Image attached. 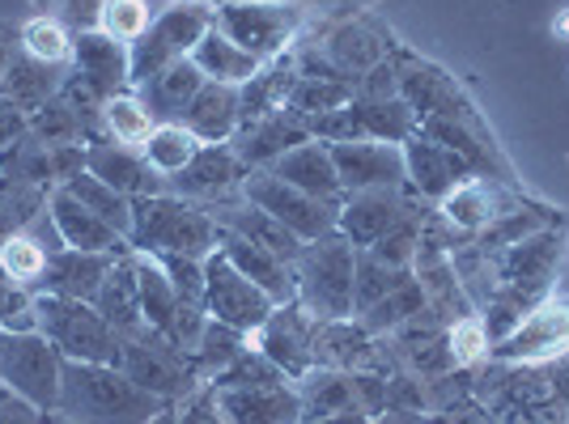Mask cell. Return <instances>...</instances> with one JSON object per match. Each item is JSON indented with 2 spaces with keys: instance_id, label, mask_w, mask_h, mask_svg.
<instances>
[{
  "instance_id": "39",
  "label": "cell",
  "mask_w": 569,
  "mask_h": 424,
  "mask_svg": "<svg viewBox=\"0 0 569 424\" xmlns=\"http://www.w3.org/2000/svg\"><path fill=\"white\" fill-rule=\"evenodd\" d=\"M153 128H158V119H153V111L144 107V98L137 94V90H128V94H116L111 102H102V132H107L116 144L141 149Z\"/></svg>"
},
{
  "instance_id": "59",
  "label": "cell",
  "mask_w": 569,
  "mask_h": 424,
  "mask_svg": "<svg viewBox=\"0 0 569 424\" xmlns=\"http://www.w3.org/2000/svg\"><path fill=\"white\" fill-rule=\"evenodd\" d=\"M557 34H569V13H566V22H557Z\"/></svg>"
},
{
  "instance_id": "46",
  "label": "cell",
  "mask_w": 569,
  "mask_h": 424,
  "mask_svg": "<svg viewBox=\"0 0 569 424\" xmlns=\"http://www.w3.org/2000/svg\"><path fill=\"white\" fill-rule=\"evenodd\" d=\"M412 272H400V267H387L382 260H375L370 251H357L353 263V314H366L370 306H379L391 289H400Z\"/></svg>"
},
{
  "instance_id": "28",
  "label": "cell",
  "mask_w": 569,
  "mask_h": 424,
  "mask_svg": "<svg viewBox=\"0 0 569 424\" xmlns=\"http://www.w3.org/2000/svg\"><path fill=\"white\" fill-rule=\"evenodd\" d=\"M94 306H98V314L119 331V335L144 327L141 289H137V251H128V255H119V260L111 263L107 281H102V289H98Z\"/></svg>"
},
{
  "instance_id": "37",
  "label": "cell",
  "mask_w": 569,
  "mask_h": 424,
  "mask_svg": "<svg viewBox=\"0 0 569 424\" xmlns=\"http://www.w3.org/2000/svg\"><path fill=\"white\" fill-rule=\"evenodd\" d=\"M438 216L463 234H476V230H489L498 212H493V195L480 179H463L438 200Z\"/></svg>"
},
{
  "instance_id": "34",
  "label": "cell",
  "mask_w": 569,
  "mask_h": 424,
  "mask_svg": "<svg viewBox=\"0 0 569 424\" xmlns=\"http://www.w3.org/2000/svg\"><path fill=\"white\" fill-rule=\"evenodd\" d=\"M323 60H328L336 72H345V77L357 85V77H366L375 64L387 60V43H382L379 34H370L361 22H349V26H340V30L328 34Z\"/></svg>"
},
{
  "instance_id": "47",
  "label": "cell",
  "mask_w": 569,
  "mask_h": 424,
  "mask_svg": "<svg viewBox=\"0 0 569 424\" xmlns=\"http://www.w3.org/2000/svg\"><path fill=\"white\" fill-rule=\"evenodd\" d=\"M421 234H426V216L421 212H403L400 221L387 230V234L366 246L375 260H382L387 267H400V272H412V260H417V246H421Z\"/></svg>"
},
{
  "instance_id": "2",
  "label": "cell",
  "mask_w": 569,
  "mask_h": 424,
  "mask_svg": "<svg viewBox=\"0 0 569 424\" xmlns=\"http://www.w3.org/2000/svg\"><path fill=\"white\" fill-rule=\"evenodd\" d=\"M221 242V225L204 204L183 200L174 191L132 200V234L128 246L141 255H191L209 260Z\"/></svg>"
},
{
  "instance_id": "50",
  "label": "cell",
  "mask_w": 569,
  "mask_h": 424,
  "mask_svg": "<svg viewBox=\"0 0 569 424\" xmlns=\"http://www.w3.org/2000/svg\"><path fill=\"white\" fill-rule=\"evenodd\" d=\"M493 344H489V331H485V319H455L451 331H447V353H451L455 365H476L480 356L489 353Z\"/></svg>"
},
{
  "instance_id": "43",
  "label": "cell",
  "mask_w": 569,
  "mask_h": 424,
  "mask_svg": "<svg viewBox=\"0 0 569 424\" xmlns=\"http://www.w3.org/2000/svg\"><path fill=\"white\" fill-rule=\"evenodd\" d=\"M72 39L77 30L56 13H34L30 22H22V51L43 64H72Z\"/></svg>"
},
{
  "instance_id": "53",
  "label": "cell",
  "mask_w": 569,
  "mask_h": 424,
  "mask_svg": "<svg viewBox=\"0 0 569 424\" xmlns=\"http://www.w3.org/2000/svg\"><path fill=\"white\" fill-rule=\"evenodd\" d=\"M26 141H30V111H22L18 102L0 94V158H9Z\"/></svg>"
},
{
  "instance_id": "10",
  "label": "cell",
  "mask_w": 569,
  "mask_h": 424,
  "mask_svg": "<svg viewBox=\"0 0 569 424\" xmlns=\"http://www.w3.org/2000/svg\"><path fill=\"white\" fill-rule=\"evenodd\" d=\"M204 310H209V319H217V323L256 335L272 319L277 302L256 281H247L221 251H213L204 260Z\"/></svg>"
},
{
  "instance_id": "12",
  "label": "cell",
  "mask_w": 569,
  "mask_h": 424,
  "mask_svg": "<svg viewBox=\"0 0 569 424\" xmlns=\"http://www.w3.org/2000/svg\"><path fill=\"white\" fill-rule=\"evenodd\" d=\"M315 314L302 302H284L272 310V319L251 335V349H260L289 382L315 370Z\"/></svg>"
},
{
  "instance_id": "13",
  "label": "cell",
  "mask_w": 569,
  "mask_h": 424,
  "mask_svg": "<svg viewBox=\"0 0 569 424\" xmlns=\"http://www.w3.org/2000/svg\"><path fill=\"white\" fill-rule=\"evenodd\" d=\"M557 263H561V234H557V230H536V234H527L522 242L506 246V255H501V267H498L501 293L519 297L522 306L545 302L540 293H545L548 281H552Z\"/></svg>"
},
{
  "instance_id": "48",
  "label": "cell",
  "mask_w": 569,
  "mask_h": 424,
  "mask_svg": "<svg viewBox=\"0 0 569 424\" xmlns=\"http://www.w3.org/2000/svg\"><path fill=\"white\" fill-rule=\"evenodd\" d=\"M153 18H158V13L149 9V0H102V9H98V30L111 34L123 48H132L144 30H149Z\"/></svg>"
},
{
  "instance_id": "45",
  "label": "cell",
  "mask_w": 569,
  "mask_h": 424,
  "mask_svg": "<svg viewBox=\"0 0 569 424\" xmlns=\"http://www.w3.org/2000/svg\"><path fill=\"white\" fill-rule=\"evenodd\" d=\"M426 306V293H421V284H417V276H408V281L400 284V289H391L387 297H382L379 306H370L357 323L370 331V335H382V331H400L408 319H417Z\"/></svg>"
},
{
  "instance_id": "30",
  "label": "cell",
  "mask_w": 569,
  "mask_h": 424,
  "mask_svg": "<svg viewBox=\"0 0 569 424\" xmlns=\"http://www.w3.org/2000/svg\"><path fill=\"white\" fill-rule=\"evenodd\" d=\"M209 77L191 64L188 60H179V64H170V69H162L158 77H149L137 94L144 98V107L153 111V119L158 123H167V119H183V111H188V102L196 94H200V85H204Z\"/></svg>"
},
{
  "instance_id": "41",
  "label": "cell",
  "mask_w": 569,
  "mask_h": 424,
  "mask_svg": "<svg viewBox=\"0 0 569 424\" xmlns=\"http://www.w3.org/2000/svg\"><path fill=\"white\" fill-rule=\"evenodd\" d=\"M141 153H144V162L153 165V170L170 183V179L200 153V141L191 137L179 119H167V123H158V128L149 132V141L141 144Z\"/></svg>"
},
{
  "instance_id": "29",
  "label": "cell",
  "mask_w": 569,
  "mask_h": 424,
  "mask_svg": "<svg viewBox=\"0 0 569 424\" xmlns=\"http://www.w3.org/2000/svg\"><path fill=\"white\" fill-rule=\"evenodd\" d=\"M64 81H69V64H43V60H34V55L22 51V55L9 64V72H4L0 94L34 115L43 102H51V98L64 90Z\"/></svg>"
},
{
  "instance_id": "17",
  "label": "cell",
  "mask_w": 569,
  "mask_h": 424,
  "mask_svg": "<svg viewBox=\"0 0 569 424\" xmlns=\"http://www.w3.org/2000/svg\"><path fill=\"white\" fill-rule=\"evenodd\" d=\"M242 174H247V165L238 162L230 144H200V153L170 179V191L183 195V200H196V204L200 200L226 204L242 188Z\"/></svg>"
},
{
  "instance_id": "6",
  "label": "cell",
  "mask_w": 569,
  "mask_h": 424,
  "mask_svg": "<svg viewBox=\"0 0 569 424\" xmlns=\"http://www.w3.org/2000/svg\"><path fill=\"white\" fill-rule=\"evenodd\" d=\"M213 26L230 43L251 51L260 64H272L298 39L302 9L289 0H217Z\"/></svg>"
},
{
  "instance_id": "62",
  "label": "cell",
  "mask_w": 569,
  "mask_h": 424,
  "mask_svg": "<svg viewBox=\"0 0 569 424\" xmlns=\"http://www.w3.org/2000/svg\"><path fill=\"white\" fill-rule=\"evenodd\" d=\"M34 4H43V0H34Z\"/></svg>"
},
{
  "instance_id": "20",
  "label": "cell",
  "mask_w": 569,
  "mask_h": 424,
  "mask_svg": "<svg viewBox=\"0 0 569 424\" xmlns=\"http://www.w3.org/2000/svg\"><path fill=\"white\" fill-rule=\"evenodd\" d=\"M48 221L51 230H56V238H60V246H72V251H94V255H128L132 251L128 238L119 234V230H111L86 204H77L64 188L51 191Z\"/></svg>"
},
{
  "instance_id": "35",
  "label": "cell",
  "mask_w": 569,
  "mask_h": 424,
  "mask_svg": "<svg viewBox=\"0 0 569 424\" xmlns=\"http://www.w3.org/2000/svg\"><path fill=\"white\" fill-rule=\"evenodd\" d=\"M137 289H141V319L144 327L162 331V335H174V319H179V293L170 284L167 267L153 260V255H141L137 251Z\"/></svg>"
},
{
  "instance_id": "36",
  "label": "cell",
  "mask_w": 569,
  "mask_h": 424,
  "mask_svg": "<svg viewBox=\"0 0 569 424\" xmlns=\"http://www.w3.org/2000/svg\"><path fill=\"white\" fill-rule=\"evenodd\" d=\"M357 123H361V137L366 141H382V144H403L421 119L417 111L403 102V98H353Z\"/></svg>"
},
{
  "instance_id": "44",
  "label": "cell",
  "mask_w": 569,
  "mask_h": 424,
  "mask_svg": "<svg viewBox=\"0 0 569 424\" xmlns=\"http://www.w3.org/2000/svg\"><path fill=\"white\" fill-rule=\"evenodd\" d=\"M48 260H51V246H43V242L34 238V230H22V234H13L0 246V267L9 272V281H18L22 289H30V293H39L43 272H48Z\"/></svg>"
},
{
  "instance_id": "49",
  "label": "cell",
  "mask_w": 569,
  "mask_h": 424,
  "mask_svg": "<svg viewBox=\"0 0 569 424\" xmlns=\"http://www.w3.org/2000/svg\"><path fill=\"white\" fill-rule=\"evenodd\" d=\"M277 377H284V374L260 353V349H247V353L234 356L209 386H217V391H226V386H263V382H277Z\"/></svg>"
},
{
  "instance_id": "52",
  "label": "cell",
  "mask_w": 569,
  "mask_h": 424,
  "mask_svg": "<svg viewBox=\"0 0 569 424\" xmlns=\"http://www.w3.org/2000/svg\"><path fill=\"white\" fill-rule=\"evenodd\" d=\"M174 412H179V424H230L209 382H200L191 395H183V400L174 403Z\"/></svg>"
},
{
  "instance_id": "54",
  "label": "cell",
  "mask_w": 569,
  "mask_h": 424,
  "mask_svg": "<svg viewBox=\"0 0 569 424\" xmlns=\"http://www.w3.org/2000/svg\"><path fill=\"white\" fill-rule=\"evenodd\" d=\"M353 98H400V72H396V60L387 55L382 64L357 77V94Z\"/></svg>"
},
{
  "instance_id": "27",
  "label": "cell",
  "mask_w": 569,
  "mask_h": 424,
  "mask_svg": "<svg viewBox=\"0 0 569 424\" xmlns=\"http://www.w3.org/2000/svg\"><path fill=\"white\" fill-rule=\"evenodd\" d=\"M116 260L119 255H94V251L60 246V251H51L39 293H60V297H77V302H94Z\"/></svg>"
},
{
  "instance_id": "42",
  "label": "cell",
  "mask_w": 569,
  "mask_h": 424,
  "mask_svg": "<svg viewBox=\"0 0 569 424\" xmlns=\"http://www.w3.org/2000/svg\"><path fill=\"white\" fill-rule=\"evenodd\" d=\"M247 349H251V335H247V331H234V327H226V323H217V319H209L200 344H196V353H191L200 382H213V377L221 374L234 356L247 353Z\"/></svg>"
},
{
  "instance_id": "3",
  "label": "cell",
  "mask_w": 569,
  "mask_h": 424,
  "mask_svg": "<svg viewBox=\"0 0 569 424\" xmlns=\"http://www.w3.org/2000/svg\"><path fill=\"white\" fill-rule=\"evenodd\" d=\"M353 263H357V246L340 230L307 242L302 255L293 260L298 302L319 323L353 319Z\"/></svg>"
},
{
  "instance_id": "58",
  "label": "cell",
  "mask_w": 569,
  "mask_h": 424,
  "mask_svg": "<svg viewBox=\"0 0 569 424\" xmlns=\"http://www.w3.org/2000/svg\"><path fill=\"white\" fill-rule=\"evenodd\" d=\"M302 424H370L366 412H340V416H319V421H302Z\"/></svg>"
},
{
  "instance_id": "57",
  "label": "cell",
  "mask_w": 569,
  "mask_h": 424,
  "mask_svg": "<svg viewBox=\"0 0 569 424\" xmlns=\"http://www.w3.org/2000/svg\"><path fill=\"white\" fill-rule=\"evenodd\" d=\"M370 424H421V416H417V412H408V407H387V412L375 416Z\"/></svg>"
},
{
  "instance_id": "31",
  "label": "cell",
  "mask_w": 569,
  "mask_h": 424,
  "mask_svg": "<svg viewBox=\"0 0 569 424\" xmlns=\"http://www.w3.org/2000/svg\"><path fill=\"white\" fill-rule=\"evenodd\" d=\"M293 386H298V400H302V421L340 416V412H361V407H357L353 374L315 365V370H307Z\"/></svg>"
},
{
  "instance_id": "1",
  "label": "cell",
  "mask_w": 569,
  "mask_h": 424,
  "mask_svg": "<svg viewBox=\"0 0 569 424\" xmlns=\"http://www.w3.org/2000/svg\"><path fill=\"white\" fill-rule=\"evenodd\" d=\"M167 403L141 391L119 365L64 361L60 370V416L69 424H149Z\"/></svg>"
},
{
  "instance_id": "21",
  "label": "cell",
  "mask_w": 569,
  "mask_h": 424,
  "mask_svg": "<svg viewBox=\"0 0 569 424\" xmlns=\"http://www.w3.org/2000/svg\"><path fill=\"white\" fill-rule=\"evenodd\" d=\"M412 209L408 200H403V188H370V191H349L345 195V204H340V221H336V230L353 242L357 251H366V246H375L396 221H400L403 212Z\"/></svg>"
},
{
  "instance_id": "22",
  "label": "cell",
  "mask_w": 569,
  "mask_h": 424,
  "mask_svg": "<svg viewBox=\"0 0 569 424\" xmlns=\"http://www.w3.org/2000/svg\"><path fill=\"white\" fill-rule=\"evenodd\" d=\"M302 141H310L307 119L293 115L289 107H281V111L256 119V123H242L238 137L230 141V149H234L238 162L247 165V170H268L277 158H284L289 149H298Z\"/></svg>"
},
{
  "instance_id": "11",
  "label": "cell",
  "mask_w": 569,
  "mask_h": 424,
  "mask_svg": "<svg viewBox=\"0 0 569 424\" xmlns=\"http://www.w3.org/2000/svg\"><path fill=\"white\" fill-rule=\"evenodd\" d=\"M69 77L86 94H94L98 102H111L116 94L132 90V51L116 43L111 34H102L98 26L94 30H77Z\"/></svg>"
},
{
  "instance_id": "8",
  "label": "cell",
  "mask_w": 569,
  "mask_h": 424,
  "mask_svg": "<svg viewBox=\"0 0 569 424\" xmlns=\"http://www.w3.org/2000/svg\"><path fill=\"white\" fill-rule=\"evenodd\" d=\"M60 370L64 356L43 331H4L0 340V386L39 412L60 407Z\"/></svg>"
},
{
  "instance_id": "33",
  "label": "cell",
  "mask_w": 569,
  "mask_h": 424,
  "mask_svg": "<svg viewBox=\"0 0 569 424\" xmlns=\"http://www.w3.org/2000/svg\"><path fill=\"white\" fill-rule=\"evenodd\" d=\"M30 137L43 144H90V141H98V137H107V132H102L98 119H90L86 111H77L64 94H56L51 102H43V107L30 115Z\"/></svg>"
},
{
  "instance_id": "60",
  "label": "cell",
  "mask_w": 569,
  "mask_h": 424,
  "mask_svg": "<svg viewBox=\"0 0 569 424\" xmlns=\"http://www.w3.org/2000/svg\"><path fill=\"white\" fill-rule=\"evenodd\" d=\"M0 179H4V158H0Z\"/></svg>"
},
{
  "instance_id": "16",
  "label": "cell",
  "mask_w": 569,
  "mask_h": 424,
  "mask_svg": "<svg viewBox=\"0 0 569 424\" xmlns=\"http://www.w3.org/2000/svg\"><path fill=\"white\" fill-rule=\"evenodd\" d=\"M86 170L102 179L107 188L123 191L128 200H141V195H162L170 191V183L144 162L141 149H128V144H116L111 137H98V141L86 144Z\"/></svg>"
},
{
  "instance_id": "32",
  "label": "cell",
  "mask_w": 569,
  "mask_h": 424,
  "mask_svg": "<svg viewBox=\"0 0 569 424\" xmlns=\"http://www.w3.org/2000/svg\"><path fill=\"white\" fill-rule=\"evenodd\" d=\"M191 64L204 72L209 81H221V85H247V81L263 69L251 51H242L238 43H230L217 26H209V34L191 48Z\"/></svg>"
},
{
  "instance_id": "25",
  "label": "cell",
  "mask_w": 569,
  "mask_h": 424,
  "mask_svg": "<svg viewBox=\"0 0 569 424\" xmlns=\"http://www.w3.org/2000/svg\"><path fill=\"white\" fill-rule=\"evenodd\" d=\"M268 170H272L277 179H284L289 188L315 195V200L345 204V188H340V174H336L332 149L323 141H302L298 149H289L284 158H277Z\"/></svg>"
},
{
  "instance_id": "24",
  "label": "cell",
  "mask_w": 569,
  "mask_h": 424,
  "mask_svg": "<svg viewBox=\"0 0 569 424\" xmlns=\"http://www.w3.org/2000/svg\"><path fill=\"white\" fill-rule=\"evenodd\" d=\"M200 144H230L242 123V98L238 85H221V81H204L200 94L188 102V111L179 119Z\"/></svg>"
},
{
  "instance_id": "4",
  "label": "cell",
  "mask_w": 569,
  "mask_h": 424,
  "mask_svg": "<svg viewBox=\"0 0 569 424\" xmlns=\"http://www.w3.org/2000/svg\"><path fill=\"white\" fill-rule=\"evenodd\" d=\"M34 331H43L64 361L119 365V331L98 314L94 302H77L60 293H34Z\"/></svg>"
},
{
  "instance_id": "5",
  "label": "cell",
  "mask_w": 569,
  "mask_h": 424,
  "mask_svg": "<svg viewBox=\"0 0 569 424\" xmlns=\"http://www.w3.org/2000/svg\"><path fill=\"white\" fill-rule=\"evenodd\" d=\"M213 26V0H174L167 4L141 39L132 43V90H141L149 77H158L162 69L188 60L191 48L209 34Z\"/></svg>"
},
{
  "instance_id": "18",
  "label": "cell",
  "mask_w": 569,
  "mask_h": 424,
  "mask_svg": "<svg viewBox=\"0 0 569 424\" xmlns=\"http://www.w3.org/2000/svg\"><path fill=\"white\" fill-rule=\"evenodd\" d=\"M217 403L230 424H302V400L289 377L263 386H226L217 391Z\"/></svg>"
},
{
  "instance_id": "7",
  "label": "cell",
  "mask_w": 569,
  "mask_h": 424,
  "mask_svg": "<svg viewBox=\"0 0 569 424\" xmlns=\"http://www.w3.org/2000/svg\"><path fill=\"white\" fill-rule=\"evenodd\" d=\"M119 370L162 403H179L200 386L191 353H183L174 340H167L162 331L153 327L119 335Z\"/></svg>"
},
{
  "instance_id": "26",
  "label": "cell",
  "mask_w": 569,
  "mask_h": 424,
  "mask_svg": "<svg viewBox=\"0 0 569 424\" xmlns=\"http://www.w3.org/2000/svg\"><path fill=\"white\" fill-rule=\"evenodd\" d=\"M315 365H323V370H340V374H366V370H379L375 335L361 327V323H349V319L315 323Z\"/></svg>"
},
{
  "instance_id": "9",
  "label": "cell",
  "mask_w": 569,
  "mask_h": 424,
  "mask_svg": "<svg viewBox=\"0 0 569 424\" xmlns=\"http://www.w3.org/2000/svg\"><path fill=\"white\" fill-rule=\"evenodd\" d=\"M238 195H242L247 204L263 209L268 216H277L284 230H293L302 242H315V238L332 234L336 221H340V204H328V200H315L307 191L289 188L272 170H247Z\"/></svg>"
},
{
  "instance_id": "19",
  "label": "cell",
  "mask_w": 569,
  "mask_h": 424,
  "mask_svg": "<svg viewBox=\"0 0 569 424\" xmlns=\"http://www.w3.org/2000/svg\"><path fill=\"white\" fill-rule=\"evenodd\" d=\"M400 149H403V170H408V188L417 191L421 200H442L455 183L472 179V165L463 162L455 149L426 137L421 128H417Z\"/></svg>"
},
{
  "instance_id": "63",
  "label": "cell",
  "mask_w": 569,
  "mask_h": 424,
  "mask_svg": "<svg viewBox=\"0 0 569 424\" xmlns=\"http://www.w3.org/2000/svg\"><path fill=\"white\" fill-rule=\"evenodd\" d=\"M213 4H217V0H213Z\"/></svg>"
},
{
  "instance_id": "38",
  "label": "cell",
  "mask_w": 569,
  "mask_h": 424,
  "mask_svg": "<svg viewBox=\"0 0 569 424\" xmlns=\"http://www.w3.org/2000/svg\"><path fill=\"white\" fill-rule=\"evenodd\" d=\"M64 191H69L77 204H86V209L94 212V216H102L111 230H119L123 238L132 234V200H128L123 191L107 188V183H102V179H94L90 170L72 174L69 183H64Z\"/></svg>"
},
{
  "instance_id": "55",
  "label": "cell",
  "mask_w": 569,
  "mask_h": 424,
  "mask_svg": "<svg viewBox=\"0 0 569 424\" xmlns=\"http://www.w3.org/2000/svg\"><path fill=\"white\" fill-rule=\"evenodd\" d=\"M0 424H51V412H39L34 403L18 400L13 391L0 386Z\"/></svg>"
},
{
  "instance_id": "61",
  "label": "cell",
  "mask_w": 569,
  "mask_h": 424,
  "mask_svg": "<svg viewBox=\"0 0 569 424\" xmlns=\"http://www.w3.org/2000/svg\"><path fill=\"white\" fill-rule=\"evenodd\" d=\"M0 340H4V327H0Z\"/></svg>"
},
{
  "instance_id": "40",
  "label": "cell",
  "mask_w": 569,
  "mask_h": 424,
  "mask_svg": "<svg viewBox=\"0 0 569 424\" xmlns=\"http://www.w3.org/2000/svg\"><path fill=\"white\" fill-rule=\"evenodd\" d=\"M396 72H400V98L417 111V119L455 111V85L442 72L426 69V64H396Z\"/></svg>"
},
{
  "instance_id": "23",
  "label": "cell",
  "mask_w": 569,
  "mask_h": 424,
  "mask_svg": "<svg viewBox=\"0 0 569 424\" xmlns=\"http://www.w3.org/2000/svg\"><path fill=\"white\" fill-rule=\"evenodd\" d=\"M217 251L234 263L247 281L260 284V289L272 297V302H277V306H284V302H298V281H293V263H289V260L272 255V251H263V246L247 242V238L230 234V230H221Z\"/></svg>"
},
{
  "instance_id": "14",
  "label": "cell",
  "mask_w": 569,
  "mask_h": 424,
  "mask_svg": "<svg viewBox=\"0 0 569 424\" xmlns=\"http://www.w3.org/2000/svg\"><path fill=\"white\" fill-rule=\"evenodd\" d=\"M498 349L501 361H548V356H561L569 349V302L561 297H545L522 314V323Z\"/></svg>"
},
{
  "instance_id": "51",
  "label": "cell",
  "mask_w": 569,
  "mask_h": 424,
  "mask_svg": "<svg viewBox=\"0 0 569 424\" xmlns=\"http://www.w3.org/2000/svg\"><path fill=\"white\" fill-rule=\"evenodd\" d=\"M30 289L9 281V272L0 267V327L4 331H34V306H30Z\"/></svg>"
},
{
  "instance_id": "15",
  "label": "cell",
  "mask_w": 569,
  "mask_h": 424,
  "mask_svg": "<svg viewBox=\"0 0 569 424\" xmlns=\"http://www.w3.org/2000/svg\"><path fill=\"white\" fill-rule=\"evenodd\" d=\"M332 149L340 188L349 191H370V188H408V170H403V149L382 141H349V144H328Z\"/></svg>"
},
{
  "instance_id": "56",
  "label": "cell",
  "mask_w": 569,
  "mask_h": 424,
  "mask_svg": "<svg viewBox=\"0 0 569 424\" xmlns=\"http://www.w3.org/2000/svg\"><path fill=\"white\" fill-rule=\"evenodd\" d=\"M18 55H22V26L0 22V81H4V72Z\"/></svg>"
}]
</instances>
